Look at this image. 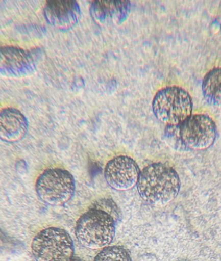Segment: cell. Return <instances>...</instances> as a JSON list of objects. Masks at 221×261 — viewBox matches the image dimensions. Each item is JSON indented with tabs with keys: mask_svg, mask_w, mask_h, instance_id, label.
<instances>
[{
	"mask_svg": "<svg viewBox=\"0 0 221 261\" xmlns=\"http://www.w3.org/2000/svg\"><path fill=\"white\" fill-rule=\"evenodd\" d=\"M181 185L176 170L162 163L150 164L143 168L137 184L142 199L155 206H166L176 199Z\"/></svg>",
	"mask_w": 221,
	"mask_h": 261,
	"instance_id": "obj_1",
	"label": "cell"
},
{
	"mask_svg": "<svg viewBox=\"0 0 221 261\" xmlns=\"http://www.w3.org/2000/svg\"><path fill=\"white\" fill-rule=\"evenodd\" d=\"M75 236L85 247L102 250L110 245L115 238V220L108 213L93 207L78 219Z\"/></svg>",
	"mask_w": 221,
	"mask_h": 261,
	"instance_id": "obj_2",
	"label": "cell"
},
{
	"mask_svg": "<svg viewBox=\"0 0 221 261\" xmlns=\"http://www.w3.org/2000/svg\"><path fill=\"white\" fill-rule=\"evenodd\" d=\"M152 108L157 119L167 125L180 124L191 115L192 98L181 87L167 86L155 95Z\"/></svg>",
	"mask_w": 221,
	"mask_h": 261,
	"instance_id": "obj_3",
	"label": "cell"
},
{
	"mask_svg": "<svg viewBox=\"0 0 221 261\" xmlns=\"http://www.w3.org/2000/svg\"><path fill=\"white\" fill-rule=\"evenodd\" d=\"M37 261H70L74 257V244L65 229L50 227L36 234L31 244Z\"/></svg>",
	"mask_w": 221,
	"mask_h": 261,
	"instance_id": "obj_4",
	"label": "cell"
},
{
	"mask_svg": "<svg viewBox=\"0 0 221 261\" xmlns=\"http://www.w3.org/2000/svg\"><path fill=\"white\" fill-rule=\"evenodd\" d=\"M75 180L71 173L64 169L48 168L36 180V194L51 206H58L69 202L75 192Z\"/></svg>",
	"mask_w": 221,
	"mask_h": 261,
	"instance_id": "obj_5",
	"label": "cell"
},
{
	"mask_svg": "<svg viewBox=\"0 0 221 261\" xmlns=\"http://www.w3.org/2000/svg\"><path fill=\"white\" fill-rule=\"evenodd\" d=\"M180 136L191 150H205L212 146L217 137L215 121L207 114H195L179 124Z\"/></svg>",
	"mask_w": 221,
	"mask_h": 261,
	"instance_id": "obj_6",
	"label": "cell"
},
{
	"mask_svg": "<svg viewBox=\"0 0 221 261\" xmlns=\"http://www.w3.org/2000/svg\"><path fill=\"white\" fill-rule=\"evenodd\" d=\"M41 51L15 46L0 47V73L11 78H24L35 71Z\"/></svg>",
	"mask_w": 221,
	"mask_h": 261,
	"instance_id": "obj_7",
	"label": "cell"
},
{
	"mask_svg": "<svg viewBox=\"0 0 221 261\" xmlns=\"http://www.w3.org/2000/svg\"><path fill=\"white\" fill-rule=\"evenodd\" d=\"M140 170L132 157L118 155L108 162L104 169V177L113 189L126 191L137 185Z\"/></svg>",
	"mask_w": 221,
	"mask_h": 261,
	"instance_id": "obj_8",
	"label": "cell"
},
{
	"mask_svg": "<svg viewBox=\"0 0 221 261\" xmlns=\"http://www.w3.org/2000/svg\"><path fill=\"white\" fill-rule=\"evenodd\" d=\"M79 5L73 0H48L44 7L46 19L53 25L67 30L78 22Z\"/></svg>",
	"mask_w": 221,
	"mask_h": 261,
	"instance_id": "obj_9",
	"label": "cell"
},
{
	"mask_svg": "<svg viewBox=\"0 0 221 261\" xmlns=\"http://www.w3.org/2000/svg\"><path fill=\"white\" fill-rule=\"evenodd\" d=\"M28 122L16 109L4 108L0 111V139L7 142H16L26 136Z\"/></svg>",
	"mask_w": 221,
	"mask_h": 261,
	"instance_id": "obj_10",
	"label": "cell"
},
{
	"mask_svg": "<svg viewBox=\"0 0 221 261\" xmlns=\"http://www.w3.org/2000/svg\"><path fill=\"white\" fill-rule=\"evenodd\" d=\"M131 11L130 1H94L91 4L92 15L100 23L120 24L127 20Z\"/></svg>",
	"mask_w": 221,
	"mask_h": 261,
	"instance_id": "obj_11",
	"label": "cell"
},
{
	"mask_svg": "<svg viewBox=\"0 0 221 261\" xmlns=\"http://www.w3.org/2000/svg\"><path fill=\"white\" fill-rule=\"evenodd\" d=\"M202 89L207 102L221 109V67H216L206 74Z\"/></svg>",
	"mask_w": 221,
	"mask_h": 261,
	"instance_id": "obj_12",
	"label": "cell"
},
{
	"mask_svg": "<svg viewBox=\"0 0 221 261\" xmlns=\"http://www.w3.org/2000/svg\"><path fill=\"white\" fill-rule=\"evenodd\" d=\"M94 261H132L127 249L121 246H109L102 249Z\"/></svg>",
	"mask_w": 221,
	"mask_h": 261,
	"instance_id": "obj_13",
	"label": "cell"
},
{
	"mask_svg": "<svg viewBox=\"0 0 221 261\" xmlns=\"http://www.w3.org/2000/svg\"><path fill=\"white\" fill-rule=\"evenodd\" d=\"M165 140L174 150L180 152L189 151L180 136L179 124L167 125L164 132Z\"/></svg>",
	"mask_w": 221,
	"mask_h": 261,
	"instance_id": "obj_14",
	"label": "cell"
},
{
	"mask_svg": "<svg viewBox=\"0 0 221 261\" xmlns=\"http://www.w3.org/2000/svg\"><path fill=\"white\" fill-rule=\"evenodd\" d=\"M23 249L20 242L11 238L0 229V256L16 254Z\"/></svg>",
	"mask_w": 221,
	"mask_h": 261,
	"instance_id": "obj_15",
	"label": "cell"
},
{
	"mask_svg": "<svg viewBox=\"0 0 221 261\" xmlns=\"http://www.w3.org/2000/svg\"><path fill=\"white\" fill-rule=\"evenodd\" d=\"M70 261H83V260L80 259V258H79L73 257V258H72V259Z\"/></svg>",
	"mask_w": 221,
	"mask_h": 261,
	"instance_id": "obj_16",
	"label": "cell"
}]
</instances>
